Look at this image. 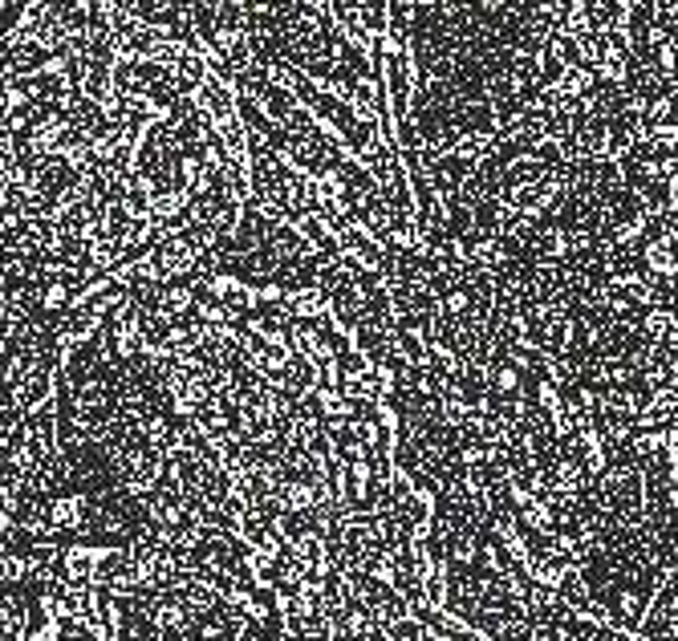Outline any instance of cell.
Returning <instances> with one entry per match:
<instances>
[{
	"label": "cell",
	"instance_id": "obj_1",
	"mask_svg": "<svg viewBox=\"0 0 678 641\" xmlns=\"http://www.w3.org/2000/svg\"><path fill=\"white\" fill-rule=\"evenodd\" d=\"M642 268L662 276V280H678V232L650 236L646 252H642Z\"/></svg>",
	"mask_w": 678,
	"mask_h": 641
},
{
	"label": "cell",
	"instance_id": "obj_2",
	"mask_svg": "<svg viewBox=\"0 0 678 641\" xmlns=\"http://www.w3.org/2000/svg\"><path fill=\"white\" fill-rule=\"evenodd\" d=\"M573 232L569 227H544L540 236H536V256H540V264H553V260H565L569 252H573Z\"/></svg>",
	"mask_w": 678,
	"mask_h": 641
}]
</instances>
